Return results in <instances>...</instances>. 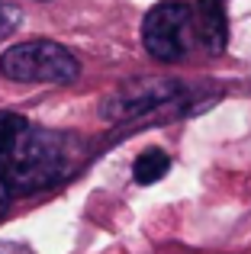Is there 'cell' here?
Instances as JSON below:
<instances>
[{"instance_id": "obj_1", "label": "cell", "mask_w": 251, "mask_h": 254, "mask_svg": "<svg viewBox=\"0 0 251 254\" xmlns=\"http://www.w3.org/2000/svg\"><path fill=\"white\" fill-rule=\"evenodd\" d=\"M77 171V142L71 135L26 123L0 155V177L10 193H39Z\"/></svg>"}, {"instance_id": "obj_2", "label": "cell", "mask_w": 251, "mask_h": 254, "mask_svg": "<svg viewBox=\"0 0 251 254\" xmlns=\"http://www.w3.org/2000/svg\"><path fill=\"white\" fill-rule=\"evenodd\" d=\"M77 74L81 62L52 39H29L0 55V77L16 84H71Z\"/></svg>"}, {"instance_id": "obj_3", "label": "cell", "mask_w": 251, "mask_h": 254, "mask_svg": "<svg viewBox=\"0 0 251 254\" xmlns=\"http://www.w3.org/2000/svg\"><path fill=\"white\" fill-rule=\"evenodd\" d=\"M193 36H196V26H193L190 0H161L145 13L142 42H145V52L158 62L164 64L181 62L187 55Z\"/></svg>"}, {"instance_id": "obj_4", "label": "cell", "mask_w": 251, "mask_h": 254, "mask_svg": "<svg viewBox=\"0 0 251 254\" xmlns=\"http://www.w3.org/2000/svg\"><path fill=\"white\" fill-rule=\"evenodd\" d=\"M184 93V87L171 77H135V81H126L120 90H113L103 103V116L110 123H129L135 116L158 110V106L174 103Z\"/></svg>"}, {"instance_id": "obj_5", "label": "cell", "mask_w": 251, "mask_h": 254, "mask_svg": "<svg viewBox=\"0 0 251 254\" xmlns=\"http://www.w3.org/2000/svg\"><path fill=\"white\" fill-rule=\"evenodd\" d=\"M193 26H196V39L203 42V49L209 55H222L226 52L229 19H226V10H222V0H196Z\"/></svg>"}, {"instance_id": "obj_6", "label": "cell", "mask_w": 251, "mask_h": 254, "mask_svg": "<svg viewBox=\"0 0 251 254\" xmlns=\"http://www.w3.org/2000/svg\"><path fill=\"white\" fill-rule=\"evenodd\" d=\"M168 171H171V158L164 155L161 148L142 151V155L135 158V164H132V177H135V184H142V187L158 184V180H161Z\"/></svg>"}, {"instance_id": "obj_7", "label": "cell", "mask_w": 251, "mask_h": 254, "mask_svg": "<svg viewBox=\"0 0 251 254\" xmlns=\"http://www.w3.org/2000/svg\"><path fill=\"white\" fill-rule=\"evenodd\" d=\"M29 123L26 116H19V113H10V110H0V155H3L6 148L13 145V138L23 132V126Z\"/></svg>"}, {"instance_id": "obj_8", "label": "cell", "mask_w": 251, "mask_h": 254, "mask_svg": "<svg viewBox=\"0 0 251 254\" xmlns=\"http://www.w3.org/2000/svg\"><path fill=\"white\" fill-rule=\"evenodd\" d=\"M16 26H19V10H16V6L0 3V42H3V39L10 36Z\"/></svg>"}, {"instance_id": "obj_9", "label": "cell", "mask_w": 251, "mask_h": 254, "mask_svg": "<svg viewBox=\"0 0 251 254\" xmlns=\"http://www.w3.org/2000/svg\"><path fill=\"white\" fill-rule=\"evenodd\" d=\"M10 196H13L10 187H6V184H3V177H0V216H3V209L10 206Z\"/></svg>"}]
</instances>
